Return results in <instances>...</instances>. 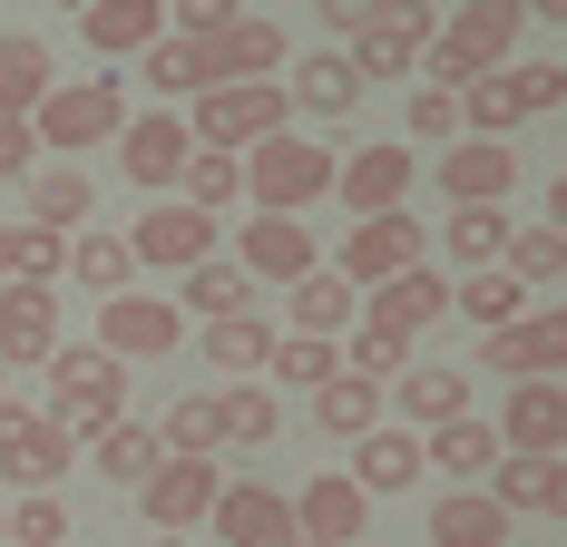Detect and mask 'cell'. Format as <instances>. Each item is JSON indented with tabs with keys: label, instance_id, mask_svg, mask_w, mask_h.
Instances as JSON below:
<instances>
[{
	"label": "cell",
	"instance_id": "681fc988",
	"mask_svg": "<svg viewBox=\"0 0 567 547\" xmlns=\"http://www.w3.org/2000/svg\"><path fill=\"white\" fill-rule=\"evenodd\" d=\"M10 547H69V508H59V489L10 498Z\"/></svg>",
	"mask_w": 567,
	"mask_h": 547
},
{
	"label": "cell",
	"instance_id": "d6a6232c",
	"mask_svg": "<svg viewBox=\"0 0 567 547\" xmlns=\"http://www.w3.org/2000/svg\"><path fill=\"white\" fill-rule=\"evenodd\" d=\"M157 460H167V440L147 431V421H117V431L89 440V469L117 479V489H147V479H157Z\"/></svg>",
	"mask_w": 567,
	"mask_h": 547
},
{
	"label": "cell",
	"instance_id": "ab89813d",
	"mask_svg": "<svg viewBox=\"0 0 567 547\" xmlns=\"http://www.w3.org/2000/svg\"><path fill=\"white\" fill-rule=\"evenodd\" d=\"M59 274H69V235H50V225H10V274H0V283L59 293Z\"/></svg>",
	"mask_w": 567,
	"mask_h": 547
},
{
	"label": "cell",
	"instance_id": "f6af8a7d",
	"mask_svg": "<svg viewBox=\"0 0 567 547\" xmlns=\"http://www.w3.org/2000/svg\"><path fill=\"white\" fill-rule=\"evenodd\" d=\"M509 274L518 283H567V235L558 225H518L509 235Z\"/></svg>",
	"mask_w": 567,
	"mask_h": 547
},
{
	"label": "cell",
	"instance_id": "b9f144b4",
	"mask_svg": "<svg viewBox=\"0 0 567 547\" xmlns=\"http://www.w3.org/2000/svg\"><path fill=\"white\" fill-rule=\"evenodd\" d=\"M342 372H362V382L392 391L401 372H411V342H401V332H382V323H352V332H342Z\"/></svg>",
	"mask_w": 567,
	"mask_h": 547
},
{
	"label": "cell",
	"instance_id": "9c48e42d",
	"mask_svg": "<svg viewBox=\"0 0 567 547\" xmlns=\"http://www.w3.org/2000/svg\"><path fill=\"white\" fill-rule=\"evenodd\" d=\"M79 460V440L69 431H50V411H30V401H0V479L20 498H40V489H59V469Z\"/></svg>",
	"mask_w": 567,
	"mask_h": 547
},
{
	"label": "cell",
	"instance_id": "277c9868",
	"mask_svg": "<svg viewBox=\"0 0 567 547\" xmlns=\"http://www.w3.org/2000/svg\"><path fill=\"white\" fill-rule=\"evenodd\" d=\"M30 137L50 147V166L99 157V147L127 137V89H117V79H59L50 99H40V117H30Z\"/></svg>",
	"mask_w": 567,
	"mask_h": 547
},
{
	"label": "cell",
	"instance_id": "4dcf8cb0",
	"mask_svg": "<svg viewBox=\"0 0 567 547\" xmlns=\"http://www.w3.org/2000/svg\"><path fill=\"white\" fill-rule=\"evenodd\" d=\"M421 450H431V469H451L460 489H489V469L509 460L499 450V421H451V431H431Z\"/></svg>",
	"mask_w": 567,
	"mask_h": 547
},
{
	"label": "cell",
	"instance_id": "e0dca14e",
	"mask_svg": "<svg viewBox=\"0 0 567 547\" xmlns=\"http://www.w3.org/2000/svg\"><path fill=\"white\" fill-rule=\"evenodd\" d=\"M499 450L509 460H567V382H518L499 401Z\"/></svg>",
	"mask_w": 567,
	"mask_h": 547
},
{
	"label": "cell",
	"instance_id": "8d00e7d4",
	"mask_svg": "<svg viewBox=\"0 0 567 547\" xmlns=\"http://www.w3.org/2000/svg\"><path fill=\"white\" fill-rule=\"evenodd\" d=\"M176 313H206V323H235V313H255V274L245 265H196L186 274V293H176Z\"/></svg>",
	"mask_w": 567,
	"mask_h": 547
},
{
	"label": "cell",
	"instance_id": "cb8c5ba5",
	"mask_svg": "<svg viewBox=\"0 0 567 547\" xmlns=\"http://www.w3.org/2000/svg\"><path fill=\"white\" fill-rule=\"evenodd\" d=\"M50 352H59V293L0 283V372H10V362H40V372H50Z\"/></svg>",
	"mask_w": 567,
	"mask_h": 547
},
{
	"label": "cell",
	"instance_id": "60d3db41",
	"mask_svg": "<svg viewBox=\"0 0 567 547\" xmlns=\"http://www.w3.org/2000/svg\"><path fill=\"white\" fill-rule=\"evenodd\" d=\"M275 391H323L342 372V342H313V332H275Z\"/></svg>",
	"mask_w": 567,
	"mask_h": 547
},
{
	"label": "cell",
	"instance_id": "603a6c76",
	"mask_svg": "<svg viewBox=\"0 0 567 547\" xmlns=\"http://www.w3.org/2000/svg\"><path fill=\"white\" fill-rule=\"evenodd\" d=\"M518 186V157L499 147V137H460V147H441V196L451 206H499Z\"/></svg>",
	"mask_w": 567,
	"mask_h": 547
},
{
	"label": "cell",
	"instance_id": "4fadbf2b",
	"mask_svg": "<svg viewBox=\"0 0 567 547\" xmlns=\"http://www.w3.org/2000/svg\"><path fill=\"white\" fill-rule=\"evenodd\" d=\"M176 342H186V313L157 303V293H117V303H99V352H109V362H167Z\"/></svg>",
	"mask_w": 567,
	"mask_h": 547
},
{
	"label": "cell",
	"instance_id": "83f0119b",
	"mask_svg": "<svg viewBox=\"0 0 567 547\" xmlns=\"http://www.w3.org/2000/svg\"><path fill=\"white\" fill-rule=\"evenodd\" d=\"M509 235H518V225L499 216V206H451V225H441L451 283H460V274H489V265H509Z\"/></svg>",
	"mask_w": 567,
	"mask_h": 547
},
{
	"label": "cell",
	"instance_id": "11a10c76",
	"mask_svg": "<svg viewBox=\"0 0 567 547\" xmlns=\"http://www.w3.org/2000/svg\"><path fill=\"white\" fill-rule=\"evenodd\" d=\"M548 225H558V235H567V176H558V186H548Z\"/></svg>",
	"mask_w": 567,
	"mask_h": 547
},
{
	"label": "cell",
	"instance_id": "816d5d0a",
	"mask_svg": "<svg viewBox=\"0 0 567 547\" xmlns=\"http://www.w3.org/2000/svg\"><path fill=\"white\" fill-rule=\"evenodd\" d=\"M509 99H518V117H548L567 99V69H558V59H518V69H509Z\"/></svg>",
	"mask_w": 567,
	"mask_h": 547
},
{
	"label": "cell",
	"instance_id": "91938a15",
	"mask_svg": "<svg viewBox=\"0 0 567 547\" xmlns=\"http://www.w3.org/2000/svg\"><path fill=\"white\" fill-rule=\"evenodd\" d=\"M196 547H206V538H196Z\"/></svg>",
	"mask_w": 567,
	"mask_h": 547
},
{
	"label": "cell",
	"instance_id": "74e56055",
	"mask_svg": "<svg viewBox=\"0 0 567 547\" xmlns=\"http://www.w3.org/2000/svg\"><path fill=\"white\" fill-rule=\"evenodd\" d=\"M157 440H167V460H216L226 450V391H186Z\"/></svg>",
	"mask_w": 567,
	"mask_h": 547
},
{
	"label": "cell",
	"instance_id": "44dd1931",
	"mask_svg": "<svg viewBox=\"0 0 567 547\" xmlns=\"http://www.w3.org/2000/svg\"><path fill=\"white\" fill-rule=\"evenodd\" d=\"M392 411L411 421V440L451 431V421H470V372H451V362H411L392 382Z\"/></svg>",
	"mask_w": 567,
	"mask_h": 547
},
{
	"label": "cell",
	"instance_id": "6f0895ef",
	"mask_svg": "<svg viewBox=\"0 0 567 547\" xmlns=\"http://www.w3.org/2000/svg\"><path fill=\"white\" fill-rule=\"evenodd\" d=\"M0 538H10V508H0Z\"/></svg>",
	"mask_w": 567,
	"mask_h": 547
},
{
	"label": "cell",
	"instance_id": "5bb4252c",
	"mask_svg": "<svg viewBox=\"0 0 567 547\" xmlns=\"http://www.w3.org/2000/svg\"><path fill=\"white\" fill-rule=\"evenodd\" d=\"M216 498H226L216 460H157V479L137 489V518H147V528H167V538H186L196 518H216Z\"/></svg>",
	"mask_w": 567,
	"mask_h": 547
},
{
	"label": "cell",
	"instance_id": "d4e9b609",
	"mask_svg": "<svg viewBox=\"0 0 567 547\" xmlns=\"http://www.w3.org/2000/svg\"><path fill=\"white\" fill-rule=\"evenodd\" d=\"M284 109H303V117H352V109H362V79H352V59H342V50L293 59V69H284Z\"/></svg>",
	"mask_w": 567,
	"mask_h": 547
},
{
	"label": "cell",
	"instance_id": "1f68e13d",
	"mask_svg": "<svg viewBox=\"0 0 567 547\" xmlns=\"http://www.w3.org/2000/svg\"><path fill=\"white\" fill-rule=\"evenodd\" d=\"M451 313H460V323H480V342H489V332H509L518 313H528V283H518L509 265L460 274V283H451Z\"/></svg>",
	"mask_w": 567,
	"mask_h": 547
},
{
	"label": "cell",
	"instance_id": "7c38bea8",
	"mask_svg": "<svg viewBox=\"0 0 567 547\" xmlns=\"http://www.w3.org/2000/svg\"><path fill=\"white\" fill-rule=\"evenodd\" d=\"M480 372H499V382H558L567 372V303L558 313H518L509 332H489Z\"/></svg>",
	"mask_w": 567,
	"mask_h": 547
},
{
	"label": "cell",
	"instance_id": "db71d44e",
	"mask_svg": "<svg viewBox=\"0 0 567 547\" xmlns=\"http://www.w3.org/2000/svg\"><path fill=\"white\" fill-rule=\"evenodd\" d=\"M10 176H40V137H30V117H0V186Z\"/></svg>",
	"mask_w": 567,
	"mask_h": 547
},
{
	"label": "cell",
	"instance_id": "30bf717a",
	"mask_svg": "<svg viewBox=\"0 0 567 547\" xmlns=\"http://www.w3.org/2000/svg\"><path fill=\"white\" fill-rule=\"evenodd\" d=\"M216 235H226V225H216V216H196V206L176 196V206H147V216L127 225V255L186 283V274H196V265H216Z\"/></svg>",
	"mask_w": 567,
	"mask_h": 547
},
{
	"label": "cell",
	"instance_id": "f546056e",
	"mask_svg": "<svg viewBox=\"0 0 567 547\" xmlns=\"http://www.w3.org/2000/svg\"><path fill=\"white\" fill-rule=\"evenodd\" d=\"M431 547H509V508L489 489H441L431 508Z\"/></svg>",
	"mask_w": 567,
	"mask_h": 547
},
{
	"label": "cell",
	"instance_id": "836d02e7",
	"mask_svg": "<svg viewBox=\"0 0 567 547\" xmlns=\"http://www.w3.org/2000/svg\"><path fill=\"white\" fill-rule=\"evenodd\" d=\"M89 206H99L89 166H40V176H30V225H50V235H69V245H79Z\"/></svg>",
	"mask_w": 567,
	"mask_h": 547
},
{
	"label": "cell",
	"instance_id": "8992f818",
	"mask_svg": "<svg viewBox=\"0 0 567 547\" xmlns=\"http://www.w3.org/2000/svg\"><path fill=\"white\" fill-rule=\"evenodd\" d=\"M284 79L275 89H206L196 117H186V137H196V157H255L265 137H284Z\"/></svg>",
	"mask_w": 567,
	"mask_h": 547
},
{
	"label": "cell",
	"instance_id": "f5cc1de1",
	"mask_svg": "<svg viewBox=\"0 0 567 547\" xmlns=\"http://www.w3.org/2000/svg\"><path fill=\"white\" fill-rule=\"evenodd\" d=\"M235 20V0H167V40H216Z\"/></svg>",
	"mask_w": 567,
	"mask_h": 547
},
{
	"label": "cell",
	"instance_id": "bcb514c9",
	"mask_svg": "<svg viewBox=\"0 0 567 547\" xmlns=\"http://www.w3.org/2000/svg\"><path fill=\"white\" fill-rule=\"evenodd\" d=\"M275 431H284V401H275V391H255V382H235L226 391V440H235V450H265Z\"/></svg>",
	"mask_w": 567,
	"mask_h": 547
},
{
	"label": "cell",
	"instance_id": "ba28073f",
	"mask_svg": "<svg viewBox=\"0 0 567 547\" xmlns=\"http://www.w3.org/2000/svg\"><path fill=\"white\" fill-rule=\"evenodd\" d=\"M411 265H431V225L401 206V216H362V225H352L333 274L352 283V293H382V283H392V274H411Z\"/></svg>",
	"mask_w": 567,
	"mask_h": 547
},
{
	"label": "cell",
	"instance_id": "f1b7e54d",
	"mask_svg": "<svg viewBox=\"0 0 567 547\" xmlns=\"http://www.w3.org/2000/svg\"><path fill=\"white\" fill-rule=\"evenodd\" d=\"M59 89L50 69V40H30V30H0V117H40V99Z\"/></svg>",
	"mask_w": 567,
	"mask_h": 547
},
{
	"label": "cell",
	"instance_id": "e575fe53",
	"mask_svg": "<svg viewBox=\"0 0 567 547\" xmlns=\"http://www.w3.org/2000/svg\"><path fill=\"white\" fill-rule=\"evenodd\" d=\"M382 411H392V391L362 382V372H333V382L313 391V421H323V431H342V440H372V431H382Z\"/></svg>",
	"mask_w": 567,
	"mask_h": 547
},
{
	"label": "cell",
	"instance_id": "5b68a950",
	"mask_svg": "<svg viewBox=\"0 0 567 547\" xmlns=\"http://www.w3.org/2000/svg\"><path fill=\"white\" fill-rule=\"evenodd\" d=\"M333 176H342V157L333 147H313V137H265L255 157H245V196H255V216H303V206H323L333 196Z\"/></svg>",
	"mask_w": 567,
	"mask_h": 547
},
{
	"label": "cell",
	"instance_id": "ee69618b",
	"mask_svg": "<svg viewBox=\"0 0 567 547\" xmlns=\"http://www.w3.org/2000/svg\"><path fill=\"white\" fill-rule=\"evenodd\" d=\"M137 79H147L157 99H206V59L186 50V40H157V50L137 59Z\"/></svg>",
	"mask_w": 567,
	"mask_h": 547
},
{
	"label": "cell",
	"instance_id": "7a4b0ae2",
	"mask_svg": "<svg viewBox=\"0 0 567 547\" xmlns=\"http://www.w3.org/2000/svg\"><path fill=\"white\" fill-rule=\"evenodd\" d=\"M499 69H518V0H460V10H441V40H431V59H421V89H480V79H499Z\"/></svg>",
	"mask_w": 567,
	"mask_h": 547
},
{
	"label": "cell",
	"instance_id": "2e32d148",
	"mask_svg": "<svg viewBox=\"0 0 567 547\" xmlns=\"http://www.w3.org/2000/svg\"><path fill=\"white\" fill-rule=\"evenodd\" d=\"M117 166H127V186H186V166H196V137H186V117L176 109H147L127 117V137H117Z\"/></svg>",
	"mask_w": 567,
	"mask_h": 547
},
{
	"label": "cell",
	"instance_id": "ffe728a7",
	"mask_svg": "<svg viewBox=\"0 0 567 547\" xmlns=\"http://www.w3.org/2000/svg\"><path fill=\"white\" fill-rule=\"evenodd\" d=\"M441 313H451V274L441 265H411V274H392L382 293H362V323L401 332V342H421V323H441Z\"/></svg>",
	"mask_w": 567,
	"mask_h": 547
},
{
	"label": "cell",
	"instance_id": "7402d4cb",
	"mask_svg": "<svg viewBox=\"0 0 567 547\" xmlns=\"http://www.w3.org/2000/svg\"><path fill=\"white\" fill-rule=\"evenodd\" d=\"M79 40L99 59H147L167 40V0H89L79 10Z\"/></svg>",
	"mask_w": 567,
	"mask_h": 547
},
{
	"label": "cell",
	"instance_id": "f35d334b",
	"mask_svg": "<svg viewBox=\"0 0 567 547\" xmlns=\"http://www.w3.org/2000/svg\"><path fill=\"white\" fill-rule=\"evenodd\" d=\"M206 362H216L226 382H255V372L275 362V323H265V313H235V323H206Z\"/></svg>",
	"mask_w": 567,
	"mask_h": 547
},
{
	"label": "cell",
	"instance_id": "3957f363",
	"mask_svg": "<svg viewBox=\"0 0 567 547\" xmlns=\"http://www.w3.org/2000/svg\"><path fill=\"white\" fill-rule=\"evenodd\" d=\"M127 421V362H109L99 342H59L50 352V431L99 440Z\"/></svg>",
	"mask_w": 567,
	"mask_h": 547
},
{
	"label": "cell",
	"instance_id": "680465c9",
	"mask_svg": "<svg viewBox=\"0 0 567 547\" xmlns=\"http://www.w3.org/2000/svg\"><path fill=\"white\" fill-rule=\"evenodd\" d=\"M0 401H10V372H0Z\"/></svg>",
	"mask_w": 567,
	"mask_h": 547
},
{
	"label": "cell",
	"instance_id": "f907efd6",
	"mask_svg": "<svg viewBox=\"0 0 567 547\" xmlns=\"http://www.w3.org/2000/svg\"><path fill=\"white\" fill-rule=\"evenodd\" d=\"M460 117H470V137H509V127H518L509 69H499V79H480V89H460Z\"/></svg>",
	"mask_w": 567,
	"mask_h": 547
},
{
	"label": "cell",
	"instance_id": "d590c367",
	"mask_svg": "<svg viewBox=\"0 0 567 547\" xmlns=\"http://www.w3.org/2000/svg\"><path fill=\"white\" fill-rule=\"evenodd\" d=\"M489 498H499V508H548V518H567V460H499V469H489Z\"/></svg>",
	"mask_w": 567,
	"mask_h": 547
},
{
	"label": "cell",
	"instance_id": "9f6ffc18",
	"mask_svg": "<svg viewBox=\"0 0 567 547\" xmlns=\"http://www.w3.org/2000/svg\"><path fill=\"white\" fill-rule=\"evenodd\" d=\"M0 274H10V225H0Z\"/></svg>",
	"mask_w": 567,
	"mask_h": 547
},
{
	"label": "cell",
	"instance_id": "9a60e30c",
	"mask_svg": "<svg viewBox=\"0 0 567 547\" xmlns=\"http://www.w3.org/2000/svg\"><path fill=\"white\" fill-rule=\"evenodd\" d=\"M216 547H303V528H293V498L265 489V479H226V498H216Z\"/></svg>",
	"mask_w": 567,
	"mask_h": 547
},
{
	"label": "cell",
	"instance_id": "ac0fdd59",
	"mask_svg": "<svg viewBox=\"0 0 567 547\" xmlns=\"http://www.w3.org/2000/svg\"><path fill=\"white\" fill-rule=\"evenodd\" d=\"M235 265L255 274V283H303L313 274V225L303 216H245V235H235Z\"/></svg>",
	"mask_w": 567,
	"mask_h": 547
},
{
	"label": "cell",
	"instance_id": "7dc6e473",
	"mask_svg": "<svg viewBox=\"0 0 567 547\" xmlns=\"http://www.w3.org/2000/svg\"><path fill=\"white\" fill-rule=\"evenodd\" d=\"M401 127H411V147H460V99L451 89H411V109H401Z\"/></svg>",
	"mask_w": 567,
	"mask_h": 547
},
{
	"label": "cell",
	"instance_id": "7bdbcfd3",
	"mask_svg": "<svg viewBox=\"0 0 567 547\" xmlns=\"http://www.w3.org/2000/svg\"><path fill=\"white\" fill-rule=\"evenodd\" d=\"M127 265H137V255H127V235H79V245H69V274H79V283H89V293H127Z\"/></svg>",
	"mask_w": 567,
	"mask_h": 547
},
{
	"label": "cell",
	"instance_id": "8fae6325",
	"mask_svg": "<svg viewBox=\"0 0 567 547\" xmlns=\"http://www.w3.org/2000/svg\"><path fill=\"white\" fill-rule=\"evenodd\" d=\"M411 186H421V157L392 147V137H382V147H352L342 176H333V196L352 206V225H362V216H401V206H411Z\"/></svg>",
	"mask_w": 567,
	"mask_h": 547
},
{
	"label": "cell",
	"instance_id": "484cf974",
	"mask_svg": "<svg viewBox=\"0 0 567 547\" xmlns=\"http://www.w3.org/2000/svg\"><path fill=\"white\" fill-rule=\"evenodd\" d=\"M362 323V293H352V283H342V274H303V283H293V293H284V332H313V342H342V332Z\"/></svg>",
	"mask_w": 567,
	"mask_h": 547
},
{
	"label": "cell",
	"instance_id": "52a82bcc",
	"mask_svg": "<svg viewBox=\"0 0 567 547\" xmlns=\"http://www.w3.org/2000/svg\"><path fill=\"white\" fill-rule=\"evenodd\" d=\"M186 50L206 59V89H275V69H293L284 20H265V10H235L216 40H186Z\"/></svg>",
	"mask_w": 567,
	"mask_h": 547
},
{
	"label": "cell",
	"instance_id": "c3c4849f",
	"mask_svg": "<svg viewBox=\"0 0 567 547\" xmlns=\"http://www.w3.org/2000/svg\"><path fill=\"white\" fill-rule=\"evenodd\" d=\"M235 196H245V157H196L186 166V206L196 216H226Z\"/></svg>",
	"mask_w": 567,
	"mask_h": 547
},
{
	"label": "cell",
	"instance_id": "4316f807",
	"mask_svg": "<svg viewBox=\"0 0 567 547\" xmlns=\"http://www.w3.org/2000/svg\"><path fill=\"white\" fill-rule=\"evenodd\" d=\"M421 469H431V450H421L411 431H392V421H382L372 440H352V489H362V498H392V489H411Z\"/></svg>",
	"mask_w": 567,
	"mask_h": 547
},
{
	"label": "cell",
	"instance_id": "d6986e66",
	"mask_svg": "<svg viewBox=\"0 0 567 547\" xmlns=\"http://www.w3.org/2000/svg\"><path fill=\"white\" fill-rule=\"evenodd\" d=\"M362 518H372V498L352 489V469H323V479L293 489V528H303V547H362Z\"/></svg>",
	"mask_w": 567,
	"mask_h": 547
},
{
	"label": "cell",
	"instance_id": "6da1fadb",
	"mask_svg": "<svg viewBox=\"0 0 567 547\" xmlns=\"http://www.w3.org/2000/svg\"><path fill=\"white\" fill-rule=\"evenodd\" d=\"M323 20H333L342 40H352V79L372 89V79H411L431 40H441V10L431 0H323Z\"/></svg>",
	"mask_w": 567,
	"mask_h": 547
}]
</instances>
